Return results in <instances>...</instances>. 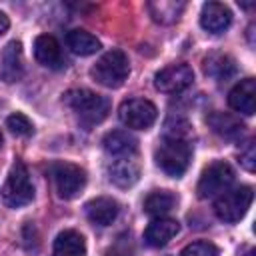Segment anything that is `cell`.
I'll use <instances>...</instances> for the list:
<instances>
[{"instance_id":"1","label":"cell","mask_w":256,"mask_h":256,"mask_svg":"<svg viewBox=\"0 0 256 256\" xmlns=\"http://www.w3.org/2000/svg\"><path fill=\"white\" fill-rule=\"evenodd\" d=\"M64 104L72 112H76V116L88 126L102 122L110 112V100L108 98H104L92 90H84V88L66 92Z\"/></svg>"},{"instance_id":"2","label":"cell","mask_w":256,"mask_h":256,"mask_svg":"<svg viewBox=\"0 0 256 256\" xmlns=\"http://www.w3.org/2000/svg\"><path fill=\"white\" fill-rule=\"evenodd\" d=\"M156 164L172 178H180L188 166H190V158H192V148L184 138H172L166 136L158 148H156Z\"/></svg>"},{"instance_id":"3","label":"cell","mask_w":256,"mask_h":256,"mask_svg":"<svg viewBox=\"0 0 256 256\" xmlns=\"http://www.w3.org/2000/svg\"><path fill=\"white\" fill-rule=\"evenodd\" d=\"M90 74L98 84L106 88H118L130 74L128 56L122 50H110L92 66Z\"/></svg>"},{"instance_id":"4","label":"cell","mask_w":256,"mask_h":256,"mask_svg":"<svg viewBox=\"0 0 256 256\" xmlns=\"http://www.w3.org/2000/svg\"><path fill=\"white\" fill-rule=\"evenodd\" d=\"M0 194H2V202L8 208H22V206L32 202L34 186H32L30 174H28V170L22 162H14Z\"/></svg>"},{"instance_id":"5","label":"cell","mask_w":256,"mask_h":256,"mask_svg":"<svg viewBox=\"0 0 256 256\" xmlns=\"http://www.w3.org/2000/svg\"><path fill=\"white\" fill-rule=\"evenodd\" d=\"M252 198H254V192L250 186L224 190L214 202V212L222 222H238L248 212Z\"/></svg>"},{"instance_id":"6","label":"cell","mask_w":256,"mask_h":256,"mask_svg":"<svg viewBox=\"0 0 256 256\" xmlns=\"http://www.w3.org/2000/svg\"><path fill=\"white\" fill-rule=\"evenodd\" d=\"M232 182H234L232 166L224 160H216L202 172L198 186H196V192L200 198H212V196H218L224 190H228Z\"/></svg>"},{"instance_id":"7","label":"cell","mask_w":256,"mask_h":256,"mask_svg":"<svg viewBox=\"0 0 256 256\" xmlns=\"http://www.w3.org/2000/svg\"><path fill=\"white\" fill-rule=\"evenodd\" d=\"M158 110L146 98H130L124 100L118 108V118L124 126L134 130H146L156 122Z\"/></svg>"},{"instance_id":"8","label":"cell","mask_w":256,"mask_h":256,"mask_svg":"<svg viewBox=\"0 0 256 256\" xmlns=\"http://www.w3.org/2000/svg\"><path fill=\"white\" fill-rule=\"evenodd\" d=\"M52 176H54V182H56L58 196L64 198V200L76 198L82 192V188L86 186V172L80 166L70 164V162L54 164Z\"/></svg>"},{"instance_id":"9","label":"cell","mask_w":256,"mask_h":256,"mask_svg":"<svg viewBox=\"0 0 256 256\" xmlns=\"http://www.w3.org/2000/svg\"><path fill=\"white\" fill-rule=\"evenodd\" d=\"M192 82H194V70H192L188 64H184V62L170 64V66L162 68L160 72H156V76H154V86H156V90L166 92V94L182 92V90L188 88Z\"/></svg>"},{"instance_id":"10","label":"cell","mask_w":256,"mask_h":256,"mask_svg":"<svg viewBox=\"0 0 256 256\" xmlns=\"http://www.w3.org/2000/svg\"><path fill=\"white\" fill-rule=\"evenodd\" d=\"M108 178L118 188H130L140 178V164L134 156L116 158L108 164Z\"/></svg>"},{"instance_id":"11","label":"cell","mask_w":256,"mask_h":256,"mask_svg":"<svg viewBox=\"0 0 256 256\" xmlns=\"http://www.w3.org/2000/svg\"><path fill=\"white\" fill-rule=\"evenodd\" d=\"M232 24V12L222 2H206L200 12V26L206 32L220 34Z\"/></svg>"},{"instance_id":"12","label":"cell","mask_w":256,"mask_h":256,"mask_svg":"<svg viewBox=\"0 0 256 256\" xmlns=\"http://www.w3.org/2000/svg\"><path fill=\"white\" fill-rule=\"evenodd\" d=\"M228 104L232 110L252 116L256 112V82L254 78L240 80L228 94Z\"/></svg>"},{"instance_id":"13","label":"cell","mask_w":256,"mask_h":256,"mask_svg":"<svg viewBox=\"0 0 256 256\" xmlns=\"http://www.w3.org/2000/svg\"><path fill=\"white\" fill-rule=\"evenodd\" d=\"M34 56L36 60L46 66V68H52V70H58L64 66V54H62V48L58 44V40L50 34H40L36 40H34Z\"/></svg>"},{"instance_id":"14","label":"cell","mask_w":256,"mask_h":256,"mask_svg":"<svg viewBox=\"0 0 256 256\" xmlns=\"http://www.w3.org/2000/svg\"><path fill=\"white\" fill-rule=\"evenodd\" d=\"M84 210H86V216H88V220L92 224H96V226H110L118 218L120 206L110 196H98V198L86 202Z\"/></svg>"},{"instance_id":"15","label":"cell","mask_w":256,"mask_h":256,"mask_svg":"<svg viewBox=\"0 0 256 256\" xmlns=\"http://www.w3.org/2000/svg\"><path fill=\"white\" fill-rule=\"evenodd\" d=\"M180 232V224L172 218H154L146 230H144V242L148 246H154V248H160V246H166L176 234Z\"/></svg>"},{"instance_id":"16","label":"cell","mask_w":256,"mask_h":256,"mask_svg":"<svg viewBox=\"0 0 256 256\" xmlns=\"http://www.w3.org/2000/svg\"><path fill=\"white\" fill-rule=\"evenodd\" d=\"M24 64H22V44L12 40L6 44L2 52V62H0V78L8 84L18 82L22 78Z\"/></svg>"},{"instance_id":"17","label":"cell","mask_w":256,"mask_h":256,"mask_svg":"<svg viewBox=\"0 0 256 256\" xmlns=\"http://www.w3.org/2000/svg\"><path fill=\"white\" fill-rule=\"evenodd\" d=\"M102 148L106 150V154H110L114 158H124V156L136 154L138 142L126 130H112L102 138Z\"/></svg>"},{"instance_id":"18","label":"cell","mask_w":256,"mask_h":256,"mask_svg":"<svg viewBox=\"0 0 256 256\" xmlns=\"http://www.w3.org/2000/svg\"><path fill=\"white\" fill-rule=\"evenodd\" d=\"M206 122H208V126L218 134V136H222V138H240V134L244 132V124L236 118V116H232V114H224V112H218V110H214V112H210L208 116H206Z\"/></svg>"},{"instance_id":"19","label":"cell","mask_w":256,"mask_h":256,"mask_svg":"<svg viewBox=\"0 0 256 256\" xmlns=\"http://www.w3.org/2000/svg\"><path fill=\"white\" fill-rule=\"evenodd\" d=\"M52 252L54 256H86V240L76 230H64L56 236Z\"/></svg>"},{"instance_id":"20","label":"cell","mask_w":256,"mask_h":256,"mask_svg":"<svg viewBox=\"0 0 256 256\" xmlns=\"http://www.w3.org/2000/svg\"><path fill=\"white\" fill-rule=\"evenodd\" d=\"M176 202H178V198H176L174 192H170V190H154L144 198V212L150 214V216L160 218V216L168 214L176 206Z\"/></svg>"},{"instance_id":"21","label":"cell","mask_w":256,"mask_h":256,"mask_svg":"<svg viewBox=\"0 0 256 256\" xmlns=\"http://www.w3.org/2000/svg\"><path fill=\"white\" fill-rule=\"evenodd\" d=\"M236 72V62L228 54H210L204 58V74L216 80H228Z\"/></svg>"},{"instance_id":"22","label":"cell","mask_w":256,"mask_h":256,"mask_svg":"<svg viewBox=\"0 0 256 256\" xmlns=\"http://www.w3.org/2000/svg\"><path fill=\"white\" fill-rule=\"evenodd\" d=\"M66 46L80 56H90L100 50V40L86 30H70L66 34Z\"/></svg>"},{"instance_id":"23","label":"cell","mask_w":256,"mask_h":256,"mask_svg":"<svg viewBox=\"0 0 256 256\" xmlns=\"http://www.w3.org/2000/svg\"><path fill=\"white\" fill-rule=\"evenodd\" d=\"M184 10V2H174V0H158V2H148V12L150 16L160 22V24H172L180 18Z\"/></svg>"},{"instance_id":"24","label":"cell","mask_w":256,"mask_h":256,"mask_svg":"<svg viewBox=\"0 0 256 256\" xmlns=\"http://www.w3.org/2000/svg\"><path fill=\"white\" fill-rule=\"evenodd\" d=\"M6 126L10 128V132H14L16 136H30L34 132V126L32 122L28 120V116H24L22 112H14L8 116L6 120Z\"/></svg>"},{"instance_id":"25","label":"cell","mask_w":256,"mask_h":256,"mask_svg":"<svg viewBox=\"0 0 256 256\" xmlns=\"http://www.w3.org/2000/svg\"><path fill=\"white\" fill-rule=\"evenodd\" d=\"M178 256H218V248L212 242H192L186 248H182V252Z\"/></svg>"},{"instance_id":"26","label":"cell","mask_w":256,"mask_h":256,"mask_svg":"<svg viewBox=\"0 0 256 256\" xmlns=\"http://www.w3.org/2000/svg\"><path fill=\"white\" fill-rule=\"evenodd\" d=\"M240 164L248 172H254L256 170V148H254V140H248L242 146V150H240Z\"/></svg>"},{"instance_id":"27","label":"cell","mask_w":256,"mask_h":256,"mask_svg":"<svg viewBox=\"0 0 256 256\" xmlns=\"http://www.w3.org/2000/svg\"><path fill=\"white\" fill-rule=\"evenodd\" d=\"M8 26H10V20H8V16L0 10V34H4V32L8 30Z\"/></svg>"},{"instance_id":"28","label":"cell","mask_w":256,"mask_h":256,"mask_svg":"<svg viewBox=\"0 0 256 256\" xmlns=\"http://www.w3.org/2000/svg\"><path fill=\"white\" fill-rule=\"evenodd\" d=\"M0 146H2V132H0Z\"/></svg>"}]
</instances>
